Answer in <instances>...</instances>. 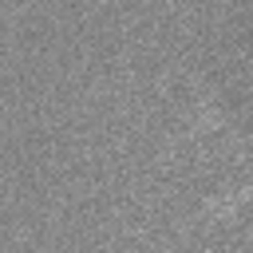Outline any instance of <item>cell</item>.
I'll use <instances>...</instances> for the list:
<instances>
[{
	"mask_svg": "<svg viewBox=\"0 0 253 253\" xmlns=\"http://www.w3.org/2000/svg\"><path fill=\"white\" fill-rule=\"evenodd\" d=\"M249 198H253V186H225L221 194H210L202 202V213L213 221H229L233 213H241L249 206Z\"/></svg>",
	"mask_w": 253,
	"mask_h": 253,
	"instance_id": "1",
	"label": "cell"
}]
</instances>
